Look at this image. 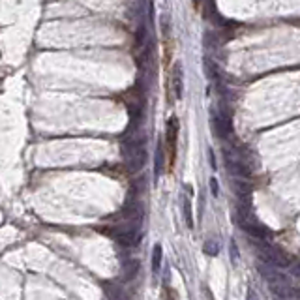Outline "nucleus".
Segmentation results:
<instances>
[{"mask_svg":"<svg viewBox=\"0 0 300 300\" xmlns=\"http://www.w3.org/2000/svg\"><path fill=\"white\" fill-rule=\"evenodd\" d=\"M194 6H195V8L201 6V0H194Z\"/></svg>","mask_w":300,"mask_h":300,"instance_id":"nucleus-14","label":"nucleus"},{"mask_svg":"<svg viewBox=\"0 0 300 300\" xmlns=\"http://www.w3.org/2000/svg\"><path fill=\"white\" fill-rule=\"evenodd\" d=\"M165 165H167L165 150H163V147H161V143H160L158 148H156V156H154V174H156V178L161 174V171H163V167Z\"/></svg>","mask_w":300,"mask_h":300,"instance_id":"nucleus-7","label":"nucleus"},{"mask_svg":"<svg viewBox=\"0 0 300 300\" xmlns=\"http://www.w3.org/2000/svg\"><path fill=\"white\" fill-rule=\"evenodd\" d=\"M122 154H124V163L128 165L130 171H141L145 163H147V141L145 137H124V145H122Z\"/></svg>","mask_w":300,"mask_h":300,"instance_id":"nucleus-1","label":"nucleus"},{"mask_svg":"<svg viewBox=\"0 0 300 300\" xmlns=\"http://www.w3.org/2000/svg\"><path fill=\"white\" fill-rule=\"evenodd\" d=\"M205 254L207 255H218L220 254V244L216 242V240H208V242H205Z\"/></svg>","mask_w":300,"mask_h":300,"instance_id":"nucleus-10","label":"nucleus"},{"mask_svg":"<svg viewBox=\"0 0 300 300\" xmlns=\"http://www.w3.org/2000/svg\"><path fill=\"white\" fill-rule=\"evenodd\" d=\"M212 126H214V132H216V135H218V137H221V139L231 135V126H229L227 118H221V116H218V114H214V116H212Z\"/></svg>","mask_w":300,"mask_h":300,"instance_id":"nucleus-6","label":"nucleus"},{"mask_svg":"<svg viewBox=\"0 0 300 300\" xmlns=\"http://www.w3.org/2000/svg\"><path fill=\"white\" fill-rule=\"evenodd\" d=\"M184 216H186V225L192 229L194 227V216H192V201H190V197L184 199Z\"/></svg>","mask_w":300,"mask_h":300,"instance_id":"nucleus-9","label":"nucleus"},{"mask_svg":"<svg viewBox=\"0 0 300 300\" xmlns=\"http://www.w3.org/2000/svg\"><path fill=\"white\" fill-rule=\"evenodd\" d=\"M248 300H259V296H257L254 289H248Z\"/></svg>","mask_w":300,"mask_h":300,"instance_id":"nucleus-12","label":"nucleus"},{"mask_svg":"<svg viewBox=\"0 0 300 300\" xmlns=\"http://www.w3.org/2000/svg\"><path fill=\"white\" fill-rule=\"evenodd\" d=\"M259 270H261V274L267 278L268 285H270V291H272L276 296H280V298H283V300H291V298H296V296H298L296 287L287 280L283 274L276 272V267H272V265H261Z\"/></svg>","mask_w":300,"mask_h":300,"instance_id":"nucleus-2","label":"nucleus"},{"mask_svg":"<svg viewBox=\"0 0 300 300\" xmlns=\"http://www.w3.org/2000/svg\"><path fill=\"white\" fill-rule=\"evenodd\" d=\"M210 190H212L214 197H218V194H220V188H218V180L216 178H210Z\"/></svg>","mask_w":300,"mask_h":300,"instance_id":"nucleus-11","label":"nucleus"},{"mask_svg":"<svg viewBox=\"0 0 300 300\" xmlns=\"http://www.w3.org/2000/svg\"><path fill=\"white\" fill-rule=\"evenodd\" d=\"M254 246L257 248V254L263 261H267L268 265H272L276 268H289L293 265V257L283 252L281 248L274 246V244H268L265 240L255 238Z\"/></svg>","mask_w":300,"mask_h":300,"instance_id":"nucleus-3","label":"nucleus"},{"mask_svg":"<svg viewBox=\"0 0 300 300\" xmlns=\"http://www.w3.org/2000/svg\"><path fill=\"white\" fill-rule=\"evenodd\" d=\"M165 143H167L165 160L169 163V169H173L174 161H176V145H178V118L176 116H171V118L167 120Z\"/></svg>","mask_w":300,"mask_h":300,"instance_id":"nucleus-4","label":"nucleus"},{"mask_svg":"<svg viewBox=\"0 0 300 300\" xmlns=\"http://www.w3.org/2000/svg\"><path fill=\"white\" fill-rule=\"evenodd\" d=\"M161 259H163V250H161V244H156L152 250V272H160L161 267Z\"/></svg>","mask_w":300,"mask_h":300,"instance_id":"nucleus-8","label":"nucleus"},{"mask_svg":"<svg viewBox=\"0 0 300 300\" xmlns=\"http://www.w3.org/2000/svg\"><path fill=\"white\" fill-rule=\"evenodd\" d=\"M208 160H210V165H212V169H216V158H214L212 150H208Z\"/></svg>","mask_w":300,"mask_h":300,"instance_id":"nucleus-13","label":"nucleus"},{"mask_svg":"<svg viewBox=\"0 0 300 300\" xmlns=\"http://www.w3.org/2000/svg\"><path fill=\"white\" fill-rule=\"evenodd\" d=\"M169 87L173 90L174 100H180V98H182V90H184V72H182V64H174L173 66Z\"/></svg>","mask_w":300,"mask_h":300,"instance_id":"nucleus-5","label":"nucleus"}]
</instances>
